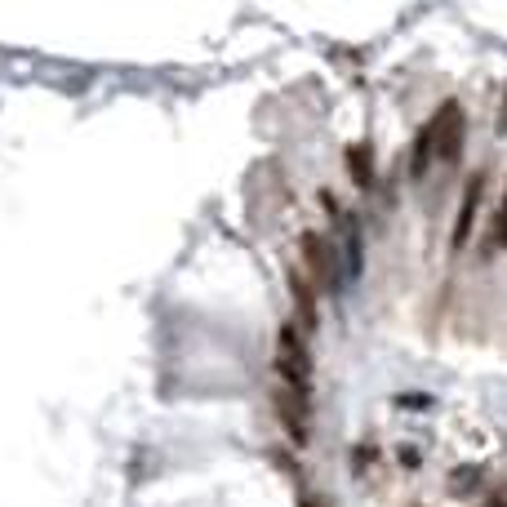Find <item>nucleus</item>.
<instances>
[{
    "mask_svg": "<svg viewBox=\"0 0 507 507\" xmlns=\"http://www.w3.org/2000/svg\"><path fill=\"white\" fill-rule=\"evenodd\" d=\"M485 507H507V503H503V499H490V503H485Z\"/></svg>",
    "mask_w": 507,
    "mask_h": 507,
    "instance_id": "nucleus-9",
    "label": "nucleus"
},
{
    "mask_svg": "<svg viewBox=\"0 0 507 507\" xmlns=\"http://www.w3.org/2000/svg\"><path fill=\"white\" fill-rule=\"evenodd\" d=\"M347 169L356 178V187H374V161H370V147H347Z\"/></svg>",
    "mask_w": 507,
    "mask_h": 507,
    "instance_id": "nucleus-6",
    "label": "nucleus"
},
{
    "mask_svg": "<svg viewBox=\"0 0 507 507\" xmlns=\"http://www.w3.org/2000/svg\"><path fill=\"white\" fill-rule=\"evenodd\" d=\"M494 240L507 249V196H503V209H499V218H494Z\"/></svg>",
    "mask_w": 507,
    "mask_h": 507,
    "instance_id": "nucleus-8",
    "label": "nucleus"
},
{
    "mask_svg": "<svg viewBox=\"0 0 507 507\" xmlns=\"http://www.w3.org/2000/svg\"><path fill=\"white\" fill-rule=\"evenodd\" d=\"M338 227H343V276L352 280V276H361V268H365V240H361V227H356V218L352 214H338L334 218Z\"/></svg>",
    "mask_w": 507,
    "mask_h": 507,
    "instance_id": "nucleus-4",
    "label": "nucleus"
},
{
    "mask_svg": "<svg viewBox=\"0 0 507 507\" xmlns=\"http://www.w3.org/2000/svg\"><path fill=\"white\" fill-rule=\"evenodd\" d=\"M299 507H321V503H312V499H303V503H299Z\"/></svg>",
    "mask_w": 507,
    "mask_h": 507,
    "instance_id": "nucleus-10",
    "label": "nucleus"
},
{
    "mask_svg": "<svg viewBox=\"0 0 507 507\" xmlns=\"http://www.w3.org/2000/svg\"><path fill=\"white\" fill-rule=\"evenodd\" d=\"M432 156H437V138H432V125H423V134H418V143H414V161H409V169L423 174Z\"/></svg>",
    "mask_w": 507,
    "mask_h": 507,
    "instance_id": "nucleus-7",
    "label": "nucleus"
},
{
    "mask_svg": "<svg viewBox=\"0 0 507 507\" xmlns=\"http://www.w3.org/2000/svg\"><path fill=\"white\" fill-rule=\"evenodd\" d=\"M481 196H485V178L481 174H472L468 178V192H463V205H459V223H454V249H463L468 245V237H472V223H476V205H481Z\"/></svg>",
    "mask_w": 507,
    "mask_h": 507,
    "instance_id": "nucleus-5",
    "label": "nucleus"
},
{
    "mask_svg": "<svg viewBox=\"0 0 507 507\" xmlns=\"http://www.w3.org/2000/svg\"><path fill=\"white\" fill-rule=\"evenodd\" d=\"M299 249H303V263H307L312 285H321V290L338 294V290H343V280H347V276H343V263H338V245H330L321 232H303Z\"/></svg>",
    "mask_w": 507,
    "mask_h": 507,
    "instance_id": "nucleus-2",
    "label": "nucleus"
},
{
    "mask_svg": "<svg viewBox=\"0 0 507 507\" xmlns=\"http://www.w3.org/2000/svg\"><path fill=\"white\" fill-rule=\"evenodd\" d=\"M307 370H312V361H307L303 334H299V325H285L280 338H276V374H280L285 392H294L303 401H307Z\"/></svg>",
    "mask_w": 507,
    "mask_h": 507,
    "instance_id": "nucleus-1",
    "label": "nucleus"
},
{
    "mask_svg": "<svg viewBox=\"0 0 507 507\" xmlns=\"http://www.w3.org/2000/svg\"><path fill=\"white\" fill-rule=\"evenodd\" d=\"M428 125H432V138H437V156H440V161H459V156H463V134H468L463 107H459V102H445Z\"/></svg>",
    "mask_w": 507,
    "mask_h": 507,
    "instance_id": "nucleus-3",
    "label": "nucleus"
}]
</instances>
